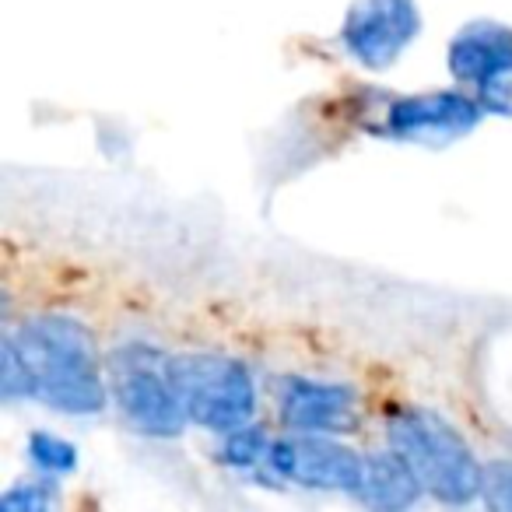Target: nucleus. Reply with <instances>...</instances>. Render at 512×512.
<instances>
[{"label":"nucleus","mask_w":512,"mask_h":512,"mask_svg":"<svg viewBox=\"0 0 512 512\" xmlns=\"http://www.w3.org/2000/svg\"><path fill=\"white\" fill-rule=\"evenodd\" d=\"M274 439H278V432H274L267 421L253 418V421H246V425L228 428V432L214 435L211 456H214L218 467L232 470V474H239V477H253V481H260V474H264V467H267V456H271Z\"/></svg>","instance_id":"11"},{"label":"nucleus","mask_w":512,"mask_h":512,"mask_svg":"<svg viewBox=\"0 0 512 512\" xmlns=\"http://www.w3.org/2000/svg\"><path fill=\"white\" fill-rule=\"evenodd\" d=\"M172 369L193 428L221 435L260 418V376L246 358L218 348L172 351Z\"/></svg>","instance_id":"4"},{"label":"nucleus","mask_w":512,"mask_h":512,"mask_svg":"<svg viewBox=\"0 0 512 512\" xmlns=\"http://www.w3.org/2000/svg\"><path fill=\"white\" fill-rule=\"evenodd\" d=\"M425 484L414 474V467L390 446L365 449V477L358 498L365 509H379V512H400V509H414V505L425 498Z\"/></svg>","instance_id":"10"},{"label":"nucleus","mask_w":512,"mask_h":512,"mask_svg":"<svg viewBox=\"0 0 512 512\" xmlns=\"http://www.w3.org/2000/svg\"><path fill=\"white\" fill-rule=\"evenodd\" d=\"M446 67L453 85L474 92L491 74L512 67V25L495 22V18H477V22L460 25L446 46Z\"/></svg>","instance_id":"9"},{"label":"nucleus","mask_w":512,"mask_h":512,"mask_svg":"<svg viewBox=\"0 0 512 512\" xmlns=\"http://www.w3.org/2000/svg\"><path fill=\"white\" fill-rule=\"evenodd\" d=\"M25 456H29L36 474L57 477V481H64L67 474L78 470V446H74L71 439H64V435L46 432V428H36V432L29 435Z\"/></svg>","instance_id":"12"},{"label":"nucleus","mask_w":512,"mask_h":512,"mask_svg":"<svg viewBox=\"0 0 512 512\" xmlns=\"http://www.w3.org/2000/svg\"><path fill=\"white\" fill-rule=\"evenodd\" d=\"M481 505L512 512V460H488V463H484Z\"/></svg>","instance_id":"15"},{"label":"nucleus","mask_w":512,"mask_h":512,"mask_svg":"<svg viewBox=\"0 0 512 512\" xmlns=\"http://www.w3.org/2000/svg\"><path fill=\"white\" fill-rule=\"evenodd\" d=\"M271 404L281 432L355 439L369 425V400H365L362 386L348 383V379L281 372L271 379Z\"/></svg>","instance_id":"6"},{"label":"nucleus","mask_w":512,"mask_h":512,"mask_svg":"<svg viewBox=\"0 0 512 512\" xmlns=\"http://www.w3.org/2000/svg\"><path fill=\"white\" fill-rule=\"evenodd\" d=\"M474 95L481 99L484 113L488 116H502V120H512V67L491 74L488 81L474 88Z\"/></svg>","instance_id":"16"},{"label":"nucleus","mask_w":512,"mask_h":512,"mask_svg":"<svg viewBox=\"0 0 512 512\" xmlns=\"http://www.w3.org/2000/svg\"><path fill=\"white\" fill-rule=\"evenodd\" d=\"M0 393L8 404H22V400H36V379L25 362L22 348L15 337L4 330V372H0Z\"/></svg>","instance_id":"13"},{"label":"nucleus","mask_w":512,"mask_h":512,"mask_svg":"<svg viewBox=\"0 0 512 512\" xmlns=\"http://www.w3.org/2000/svg\"><path fill=\"white\" fill-rule=\"evenodd\" d=\"M57 488H60L57 477L36 474V477H29V481L11 484L8 495L0 498V509L4 512H46L57 505Z\"/></svg>","instance_id":"14"},{"label":"nucleus","mask_w":512,"mask_h":512,"mask_svg":"<svg viewBox=\"0 0 512 512\" xmlns=\"http://www.w3.org/2000/svg\"><path fill=\"white\" fill-rule=\"evenodd\" d=\"M365 477V449L351 446L344 435H302L278 432L260 474L264 484H295L306 491H337L358 498Z\"/></svg>","instance_id":"7"},{"label":"nucleus","mask_w":512,"mask_h":512,"mask_svg":"<svg viewBox=\"0 0 512 512\" xmlns=\"http://www.w3.org/2000/svg\"><path fill=\"white\" fill-rule=\"evenodd\" d=\"M425 29L418 0H351L337 29L344 57L362 71L383 74L414 46Z\"/></svg>","instance_id":"8"},{"label":"nucleus","mask_w":512,"mask_h":512,"mask_svg":"<svg viewBox=\"0 0 512 512\" xmlns=\"http://www.w3.org/2000/svg\"><path fill=\"white\" fill-rule=\"evenodd\" d=\"M383 442L411 463L435 502H481L484 460L442 411L411 400H390L383 404Z\"/></svg>","instance_id":"2"},{"label":"nucleus","mask_w":512,"mask_h":512,"mask_svg":"<svg viewBox=\"0 0 512 512\" xmlns=\"http://www.w3.org/2000/svg\"><path fill=\"white\" fill-rule=\"evenodd\" d=\"M484 106L470 88H425V92L390 95L372 113L365 130L383 141L414 144V148H449L470 137L484 123Z\"/></svg>","instance_id":"5"},{"label":"nucleus","mask_w":512,"mask_h":512,"mask_svg":"<svg viewBox=\"0 0 512 512\" xmlns=\"http://www.w3.org/2000/svg\"><path fill=\"white\" fill-rule=\"evenodd\" d=\"M109 397L123 425L141 439L172 442L193 428L172 369V351L148 337L109 344Z\"/></svg>","instance_id":"3"},{"label":"nucleus","mask_w":512,"mask_h":512,"mask_svg":"<svg viewBox=\"0 0 512 512\" xmlns=\"http://www.w3.org/2000/svg\"><path fill=\"white\" fill-rule=\"evenodd\" d=\"M36 379V400L67 418H99L109 397V348L99 330L67 309H32L8 327Z\"/></svg>","instance_id":"1"}]
</instances>
